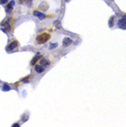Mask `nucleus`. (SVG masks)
Listing matches in <instances>:
<instances>
[{
    "instance_id": "nucleus-8",
    "label": "nucleus",
    "mask_w": 126,
    "mask_h": 127,
    "mask_svg": "<svg viewBox=\"0 0 126 127\" xmlns=\"http://www.w3.org/2000/svg\"><path fill=\"white\" fill-rule=\"evenodd\" d=\"M13 5H14V1H11L10 3H8V5H7V12H9L10 10H12Z\"/></svg>"
},
{
    "instance_id": "nucleus-3",
    "label": "nucleus",
    "mask_w": 126,
    "mask_h": 127,
    "mask_svg": "<svg viewBox=\"0 0 126 127\" xmlns=\"http://www.w3.org/2000/svg\"><path fill=\"white\" fill-rule=\"evenodd\" d=\"M34 70H35V72H37V73H42V72L45 71V66H42L41 64H36L35 67H34Z\"/></svg>"
},
{
    "instance_id": "nucleus-15",
    "label": "nucleus",
    "mask_w": 126,
    "mask_h": 127,
    "mask_svg": "<svg viewBox=\"0 0 126 127\" xmlns=\"http://www.w3.org/2000/svg\"><path fill=\"white\" fill-rule=\"evenodd\" d=\"M57 46H58L57 43H52L51 46H50V49H53V48H56V47H57Z\"/></svg>"
},
{
    "instance_id": "nucleus-6",
    "label": "nucleus",
    "mask_w": 126,
    "mask_h": 127,
    "mask_svg": "<svg viewBox=\"0 0 126 127\" xmlns=\"http://www.w3.org/2000/svg\"><path fill=\"white\" fill-rule=\"evenodd\" d=\"M40 58H41L40 54H37V56H34V59L31 61V65H36V63L39 61V60H40Z\"/></svg>"
},
{
    "instance_id": "nucleus-7",
    "label": "nucleus",
    "mask_w": 126,
    "mask_h": 127,
    "mask_svg": "<svg viewBox=\"0 0 126 127\" xmlns=\"http://www.w3.org/2000/svg\"><path fill=\"white\" fill-rule=\"evenodd\" d=\"M34 15L37 16L38 19H40V20H44L45 18H46V15H45L44 13H41L39 12V11H34Z\"/></svg>"
},
{
    "instance_id": "nucleus-10",
    "label": "nucleus",
    "mask_w": 126,
    "mask_h": 127,
    "mask_svg": "<svg viewBox=\"0 0 126 127\" xmlns=\"http://www.w3.org/2000/svg\"><path fill=\"white\" fill-rule=\"evenodd\" d=\"M32 78H33V77H32V75H28L27 77H25V78L22 79V81H23V83H28V81L32 80Z\"/></svg>"
},
{
    "instance_id": "nucleus-13",
    "label": "nucleus",
    "mask_w": 126,
    "mask_h": 127,
    "mask_svg": "<svg viewBox=\"0 0 126 127\" xmlns=\"http://www.w3.org/2000/svg\"><path fill=\"white\" fill-rule=\"evenodd\" d=\"M3 90H5V91H8V90H10V89H11V87L10 86H9V85H7V84H5V86H3Z\"/></svg>"
},
{
    "instance_id": "nucleus-14",
    "label": "nucleus",
    "mask_w": 126,
    "mask_h": 127,
    "mask_svg": "<svg viewBox=\"0 0 126 127\" xmlns=\"http://www.w3.org/2000/svg\"><path fill=\"white\" fill-rule=\"evenodd\" d=\"M9 0H0V5H5Z\"/></svg>"
},
{
    "instance_id": "nucleus-2",
    "label": "nucleus",
    "mask_w": 126,
    "mask_h": 127,
    "mask_svg": "<svg viewBox=\"0 0 126 127\" xmlns=\"http://www.w3.org/2000/svg\"><path fill=\"white\" fill-rule=\"evenodd\" d=\"M18 46H19V42H18V40H15V39H13V40H11V42L9 43L8 46H7V48H5V50H7V51H12L13 49L18 48Z\"/></svg>"
},
{
    "instance_id": "nucleus-1",
    "label": "nucleus",
    "mask_w": 126,
    "mask_h": 127,
    "mask_svg": "<svg viewBox=\"0 0 126 127\" xmlns=\"http://www.w3.org/2000/svg\"><path fill=\"white\" fill-rule=\"evenodd\" d=\"M51 38V35L50 33H41L39 35L36 36V38H35V42L36 45H42V43H46L49 39Z\"/></svg>"
},
{
    "instance_id": "nucleus-5",
    "label": "nucleus",
    "mask_w": 126,
    "mask_h": 127,
    "mask_svg": "<svg viewBox=\"0 0 126 127\" xmlns=\"http://www.w3.org/2000/svg\"><path fill=\"white\" fill-rule=\"evenodd\" d=\"M70 45H72V39L69 38V37H65L63 39V47H69Z\"/></svg>"
},
{
    "instance_id": "nucleus-17",
    "label": "nucleus",
    "mask_w": 126,
    "mask_h": 127,
    "mask_svg": "<svg viewBox=\"0 0 126 127\" xmlns=\"http://www.w3.org/2000/svg\"><path fill=\"white\" fill-rule=\"evenodd\" d=\"M19 1H20V3H25L26 0H19Z\"/></svg>"
},
{
    "instance_id": "nucleus-9",
    "label": "nucleus",
    "mask_w": 126,
    "mask_h": 127,
    "mask_svg": "<svg viewBox=\"0 0 126 127\" xmlns=\"http://www.w3.org/2000/svg\"><path fill=\"white\" fill-rule=\"evenodd\" d=\"M118 25L122 28H126V20H121L118 22Z\"/></svg>"
},
{
    "instance_id": "nucleus-12",
    "label": "nucleus",
    "mask_w": 126,
    "mask_h": 127,
    "mask_svg": "<svg viewBox=\"0 0 126 127\" xmlns=\"http://www.w3.org/2000/svg\"><path fill=\"white\" fill-rule=\"evenodd\" d=\"M114 19H115V16H112V18L110 19V21H109V25H110V27H112V26H113V23H114Z\"/></svg>"
},
{
    "instance_id": "nucleus-4",
    "label": "nucleus",
    "mask_w": 126,
    "mask_h": 127,
    "mask_svg": "<svg viewBox=\"0 0 126 127\" xmlns=\"http://www.w3.org/2000/svg\"><path fill=\"white\" fill-rule=\"evenodd\" d=\"M39 62H40V64L42 66H48L49 64H50V61H49L48 59H46V58H40Z\"/></svg>"
},
{
    "instance_id": "nucleus-16",
    "label": "nucleus",
    "mask_w": 126,
    "mask_h": 127,
    "mask_svg": "<svg viewBox=\"0 0 126 127\" xmlns=\"http://www.w3.org/2000/svg\"><path fill=\"white\" fill-rule=\"evenodd\" d=\"M56 26H57V27H60V22L59 21H56Z\"/></svg>"
},
{
    "instance_id": "nucleus-11",
    "label": "nucleus",
    "mask_w": 126,
    "mask_h": 127,
    "mask_svg": "<svg viewBox=\"0 0 126 127\" xmlns=\"http://www.w3.org/2000/svg\"><path fill=\"white\" fill-rule=\"evenodd\" d=\"M40 9H42V10H47V9H48V5L45 3V2H42L40 5Z\"/></svg>"
}]
</instances>
